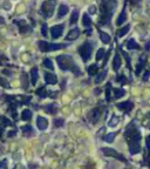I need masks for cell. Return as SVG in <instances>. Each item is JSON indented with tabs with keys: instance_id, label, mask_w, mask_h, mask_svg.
<instances>
[{
	"instance_id": "30bf717a",
	"label": "cell",
	"mask_w": 150,
	"mask_h": 169,
	"mask_svg": "<svg viewBox=\"0 0 150 169\" xmlns=\"http://www.w3.org/2000/svg\"><path fill=\"white\" fill-rule=\"evenodd\" d=\"M36 125H38V128L40 130H45L48 127V121L42 116H38V119H36Z\"/></svg>"
},
{
	"instance_id": "b9f144b4",
	"label": "cell",
	"mask_w": 150,
	"mask_h": 169,
	"mask_svg": "<svg viewBox=\"0 0 150 169\" xmlns=\"http://www.w3.org/2000/svg\"><path fill=\"white\" fill-rule=\"evenodd\" d=\"M149 76H150V72H145V73H144V76H143V80H144V81H148Z\"/></svg>"
},
{
	"instance_id": "d4e9b609",
	"label": "cell",
	"mask_w": 150,
	"mask_h": 169,
	"mask_svg": "<svg viewBox=\"0 0 150 169\" xmlns=\"http://www.w3.org/2000/svg\"><path fill=\"white\" fill-rule=\"evenodd\" d=\"M129 28H130V26H129V25H125L124 27L121 28V29L119 31V33H117V36H120V38H121V36L125 35V34L129 32Z\"/></svg>"
},
{
	"instance_id": "f546056e",
	"label": "cell",
	"mask_w": 150,
	"mask_h": 169,
	"mask_svg": "<svg viewBox=\"0 0 150 169\" xmlns=\"http://www.w3.org/2000/svg\"><path fill=\"white\" fill-rule=\"evenodd\" d=\"M36 94L39 95L40 97H45V96H47V92H46V89L44 87H41V88H39L36 91Z\"/></svg>"
},
{
	"instance_id": "f6af8a7d",
	"label": "cell",
	"mask_w": 150,
	"mask_h": 169,
	"mask_svg": "<svg viewBox=\"0 0 150 169\" xmlns=\"http://www.w3.org/2000/svg\"><path fill=\"white\" fill-rule=\"evenodd\" d=\"M147 146L148 147H150V135L147 137Z\"/></svg>"
},
{
	"instance_id": "277c9868",
	"label": "cell",
	"mask_w": 150,
	"mask_h": 169,
	"mask_svg": "<svg viewBox=\"0 0 150 169\" xmlns=\"http://www.w3.org/2000/svg\"><path fill=\"white\" fill-rule=\"evenodd\" d=\"M38 45H39L40 51H42V52H50V51L62 49V48L68 46L67 44H49L47 41H39Z\"/></svg>"
},
{
	"instance_id": "f35d334b",
	"label": "cell",
	"mask_w": 150,
	"mask_h": 169,
	"mask_svg": "<svg viewBox=\"0 0 150 169\" xmlns=\"http://www.w3.org/2000/svg\"><path fill=\"white\" fill-rule=\"evenodd\" d=\"M0 85H1V86H3V87H6V88H8V87H9L8 82H7V81H6V80H4L3 78H0Z\"/></svg>"
},
{
	"instance_id": "836d02e7",
	"label": "cell",
	"mask_w": 150,
	"mask_h": 169,
	"mask_svg": "<svg viewBox=\"0 0 150 169\" xmlns=\"http://www.w3.org/2000/svg\"><path fill=\"white\" fill-rule=\"evenodd\" d=\"M110 88H111V85L108 83L106 87V97H107V101H110Z\"/></svg>"
},
{
	"instance_id": "5bb4252c",
	"label": "cell",
	"mask_w": 150,
	"mask_h": 169,
	"mask_svg": "<svg viewBox=\"0 0 150 169\" xmlns=\"http://www.w3.org/2000/svg\"><path fill=\"white\" fill-rule=\"evenodd\" d=\"M127 48L128 49H140V45L135 41V39H130L127 42Z\"/></svg>"
},
{
	"instance_id": "9a60e30c",
	"label": "cell",
	"mask_w": 150,
	"mask_h": 169,
	"mask_svg": "<svg viewBox=\"0 0 150 169\" xmlns=\"http://www.w3.org/2000/svg\"><path fill=\"white\" fill-rule=\"evenodd\" d=\"M101 112L99 111V109H94V111H92V113H90V115H89V117H90V120H92V122H97V120H99V116H100Z\"/></svg>"
},
{
	"instance_id": "e575fe53",
	"label": "cell",
	"mask_w": 150,
	"mask_h": 169,
	"mask_svg": "<svg viewBox=\"0 0 150 169\" xmlns=\"http://www.w3.org/2000/svg\"><path fill=\"white\" fill-rule=\"evenodd\" d=\"M21 129H22V133H25V134H31L32 133V127L29 125L24 126Z\"/></svg>"
},
{
	"instance_id": "7c38bea8",
	"label": "cell",
	"mask_w": 150,
	"mask_h": 169,
	"mask_svg": "<svg viewBox=\"0 0 150 169\" xmlns=\"http://www.w3.org/2000/svg\"><path fill=\"white\" fill-rule=\"evenodd\" d=\"M45 80H46V83H48V85H55L58 82L56 75L52 74V73H46L45 74Z\"/></svg>"
},
{
	"instance_id": "f1b7e54d",
	"label": "cell",
	"mask_w": 150,
	"mask_h": 169,
	"mask_svg": "<svg viewBox=\"0 0 150 169\" xmlns=\"http://www.w3.org/2000/svg\"><path fill=\"white\" fill-rule=\"evenodd\" d=\"M120 51L122 52V55L124 56V59H125V61H127V66H128V68L130 69L131 68V66H130V59H129V55L127 54V53L124 52V51H122V48H120Z\"/></svg>"
},
{
	"instance_id": "8992f818",
	"label": "cell",
	"mask_w": 150,
	"mask_h": 169,
	"mask_svg": "<svg viewBox=\"0 0 150 169\" xmlns=\"http://www.w3.org/2000/svg\"><path fill=\"white\" fill-rule=\"evenodd\" d=\"M55 5H56V0H47V1H45L41 6L42 14H44L46 18H50L53 15Z\"/></svg>"
},
{
	"instance_id": "7dc6e473",
	"label": "cell",
	"mask_w": 150,
	"mask_h": 169,
	"mask_svg": "<svg viewBox=\"0 0 150 169\" xmlns=\"http://www.w3.org/2000/svg\"><path fill=\"white\" fill-rule=\"evenodd\" d=\"M148 163H149V166H150V150H149V155H148Z\"/></svg>"
},
{
	"instance_id": "5b68a950",
	"label": "cell",
	"mask_w": 150,
	"mask_h": 169,
	"mask_svg": "<svg viewBox=\"0 0 150 169\" xmlns=\"http://www.w3.org/2000/svg\"><path fill=\"white\" fill-rule=\"evenodd\" d=\"M92 52H93V45L90 44V42H84V44L79 48V53H80L81 58H82V60H83L84 62H87V61L90 59Z\"/></svg>"
},
{
	"instance_id": "c3c4849f",
	"label": "cell",
	"mask_w": 150,
	"mask_h": 169,
	"mask_svg": "<svg viewBox=\"0 0 150 169\" xmlns=\"http://www.w3.org/2000/svg\"><path fill=\"white\" fill-rule=\"evenodd\" d=\"M3 22H4V20L1 19V17H0V24H3Z\"/></svg>"
},
{
	"instance_id": "603a6c76",
	"label": "cell",
	"mask_w": 150,
	"mask_h": 169,
	"mask_svg": "<svg viewBox=\"0 0 150 169\" xmlns=\"http://www.w3.org/2000/svg\"><path fill=\"white\" fill-rule=\"evenodd\" d=\"M21 117H22V120L28 121V120L32 117V112L29 111V109H25V111L22 112V114H21Z\"/></svg>"
},
{
	"instance_id": "83f0119b",
	"label": "cell",
	"mask_w": 150,
	"mask_h": 169,
	"mask_svg": "<svg viewBox=\"0 0 150 169\" xmlns=\"http://www.w3.org/2000/svg\"><path fill=\"white\" fill-rule=\"evenodd\" d=\"M44 66L46 67V68H48V69H54V66H53V62H52V60H49V59H45L44 60Z\"/></svg>"
},
{
	"instance_id": "52a82bcc",
	"label": "cell",
	"mask_w": 150,
	"mask_h": 169,
	"mask_svg": "<svg viewBox=\"0 0 150 169\" xmlns=\"http://www.w3.org/2000/svg\"><path fill=\"white\" fill-rule=\"evenodd\" d=\"M102 152H103V154L107 155V156H114V157L117 158V160L123 161V162H127V160H125L124 156L121 155V154H119V153L115 152V150L110 149V148H102Z\"/></svg>"
},
{
	"instance_id": "ffe728a7",
	"label": "cell",
	"mask_w": 150,
	"mask_h": 169,
	"mask_svg": "<svg viewBox=\"0 0 150 169\" xmlns=\"http://www.w3.org/2000/svg\"><path fill=\"white\" fill-rule=\"evenodd\" d=\"M99 33H100V38H101L103 44H109V42H110V36H109L107 33H104L102 31H99Z\"/></svg>"
},
{
	"instance_id": "2e32d148",
	"label": "cell",
	"mask_w": 150,
	"mask_h": 169,
	"mask_svg": "<svg viewBox=\"0 0 150 169\" xmlns=\"http://www.w3.org/2000/svg\"><path fill=\"white\" fill-rule=\"evenodd\" d=\"M127 20V13H125V9L123 8V11L121 12V14L119 15V18H117V21H116V24L119 26H121L123 24V22Z\"/></svg>"
},
{
	"instance_id": "1f68e13d",
	"label": "cell",
	"mask_w": 150,
	"mask_h": 169,
	"mask_svg": "<svg viewBox=\"0 0 150 169\" xmlns=\"http://www.w3.org/2000/svg\"><path fill=\"white\" fill-rule=\"evenodd\" d=\"M104 54H106V51L103 49V48H100V49L97 51V53H96V60H101Z\"/></svg>"
},
{
	"instance_id": "9c48e42d",
	"label": "cell",
	"mask_w": 150,
	"mask_h": 169,
	"mask_svg": "<svg viewBox=\"0 0 150 169\" xmlns=\"http://www.w3.org/2000/svg\"><path fill=\"white\" fill-rule=\"evenodd\" d=\"M117 108L123 109L125 113H129L134 108V102H131V101H125V102H122V103H117Z\"/></svg>"
},
{
	"instance_id": "ba28073f",
	"label": "cell",
	"mask_w": 150,
	"mask_h": 169,
	"mask_svg": "<svg viewBox=\"0 0 150 169\" xmlns=\"http://www.w3.org/2000/svg\"><path fill=\"white\" fill-rule=\"evenodd\" d=\"M62 32H63V25H55L50 28V35L53 39H59L60 36L62 35Z\"/></svg>"
},
{
	"instance_id": "d6986e66",
	"label": "cell",
	"mask_w": 150,
	"mask_h": 169,
	"mask_svg": "<svg viewBox=\"0 0 150 169\" xmlns=\"http://www.w3.org/2000/svg\"><path fill=\"white\" fill-rule=\"evenodd\" d=\"M120 66H121V58H120V55H115L114 61H113V68H114V71L117 72Z\"/></svg>"
},
{
	"instance_id": "4316f807",
	"label": "cell",
	"mask_w": 150,
	"mask_h": 169,
	"mask_svg": "<svg viewBox=\"0 0 150 169\" xmlns=\"http://www.w3.org/2000/svg\"><path fill=\"white\" fill-rule=\"evenodd\" d=\"M115 136H116V134H115V133H109V134H107V135L104 136V139H103V140H104L106 142H108V143H110V142L114 141Z\"/></svg>"
},
{
	"instance_id": "74e56055",
	"label": "cell",
	"mask_w": 150,
	"mask_h": 169,
	"mask_svg": "<svg viewBox=\"0 0 150 169\" xmlns=\"http://www.w3.org/2000/svg\"><path fill=\"white\" fill-rule=\"evenodd\" d=\"M62 125H63V120L62 119H56L55 121H54V126H55V127H61Z\"/></svg>"
},
{
	"instance_id": "bcb514c9",
	"label": "cell",
	"mask_w": 150,
	"mask_h": 169,
	"mask_svg": "<svg viewBox=\"0 0 150 169\" xmlns=\"http://www.w3.org/2000/svg\"><path fill=\"white\" fill-rule=\"evenodd\" d=\"M149 48H150V42H147V46H145V49H149Z\"/></svg>"
},
{
	"instance_id": "cb8c5ba5",
	"label": "cell",
	"mask_w": 150,
	"mask_h": 169,
	"mask_svg": "<svg viewBox=\"0 0 150 169\" xmlns=\"http://www.w3.org/2000/svg\"><path fill=\"white\" fill-rule=\"evenodd\" d=\"M124 94H125V92L123 91L122 88H114V95H115V97H116V99L122 97Z\"/></svg>"
},
{
	"instance_id": "d590c367",
	"label": "cell",
	"mask_w": 150,
	"mask_h": 169,
	"mask_svg": "<svg viewBox=\"0 0 150 169\" xmlns=\"http://www.w3.org/2000/svg\"><path fill=\"white\" fill-rule=\"evenodd\" d=\"M47 111H48V113H50V114H54V113H56V108H55V106L54 105H49L47 107Z\"/></svg>"
},
{
	"instance_id": "ee69618b",
	"label": "cell",
	"mask_w": 150,
	"mask_h": 169,
	"mask_svg": "<svg viewBox=\"0 0 150 169\" xmlns=\"http://www.w3.org/2000/svg\"><path fill=\"white\" fill-rule=\"evenodd\" d=\"M140 1H141V0H130L131 5H137V4H138Z\"/></svg>"
},
{
	"instance_id": "3957f363",
	"label": "cell",
	"mask_w": 150,
	"mask_h": 169,
	"mask_svg": "<svg viewBox=\"0 0 150 169\" xmlns=\"http://www.w3.org/2000/svg\"><path fill=\"white\" fill-rule=\"evenodd\" d=\"M129 140H128V143H129V152H130L131 155H134V154H137V153L141 150V144H140V142H141V133H140L138 130H136L134 134H131V135L128 136Z\"/></svg>"
},
{
	"instance_id": "7bdbcfd3",
	"label": "cell",
	"mask_w": 150,
	"mask_h": 169,
	"mask_svg": "<svg viewBox=\"0 0 150 169\" xmlns=\"http://www.w3.org/2000/svg\"><path fill=\"white\" fill-rule=\"evenodd\" d=\"M7 166V162L6 161H3V162H0V168H4V167Z\"/></svg>"
},
{
	"instance_id": "ab89813d",
	"label": "cell",
	"mask_w": 150,
	"mask_h": 169,
	"mask_svg": "<svg viewBox=\"0 0 150 169\" xmlns=\"http://www.w3.org/2000/svg\"><path fill=\"white\" fill-rule=\"evenodd\" d=\"M88 12L90 14H95L96 13V7H95L94 5H92V6H89V8H88Z\"/></svg>"
},
{
	"instance_id": "44dd1931",
	"label": "cell",
	"mask_w": 150,
	"mask_h": 169,
	"mask_svg": "<svg viewBox=\"0 0 150 169\" xmlns=\"http://www.w3.org/2000/svg\"><path fill=\"white\" fill-rule=\"evenodd\" d=\"M82 24H83L84 27H90L92 26V19L89 18L88 14H83V17H82Z\"/></svg>"
},
{
	"instance_id": "8fae6325",
	"label": "cell",
	"mask_w": 150,
	"mask_h": 169,
	"mask_svg": "<svg viewBox=\"0 0 150 169\" xmlns=\"http://www.w3.org/2000/svg\"><path fill=\"white\" fill-rule=\"evenodd\" d=\"M79 35H80V29L76 27V28H73L72 31H69V33L67 34L66 39L67 40H75L79 38Z\"/></svg>"
},
{
	"instance_id": "7402d4cb",
	"label": "cell",
	"mask_w": 150,
	"mask_h": 169,
	"mask_svg": "<svg viewBox=\"0 0 150 169\" xmlns=\"http://www.w3.org/2000/svg\"><path fill=\"white\" fill-rule=\"evenodd\" d=\"M78 19H79V11H78V9H74V11L72 12V17H70L69 24H70V25H74L75 22L78 21Z\"/></svg>"
},
{
	"instance_id": "e0dca14e",
	"label": "cell",
	"mask_w": 150,
	"mask_h": 169,
	"mask_svg": "<svg viewBox=\"0 0 150 169\" xmlns=\"http://www.w3.org/2000/svg\"><path fill=\"white\" fill-rule=\"evenodd\" d=\"M67 13H68V6H66V5H60V7H59L58 17H59V18H62L63 15H66Z\"/></svg>"
},
{
	"instance_id": "8d00e7d4",
	"label": "cell",
	"mask_w": 150,
	"mask_h": 169,
	"mask_svg": "<svg viewBox=\"0 0 150 169\" xmlns=\"http://www.w3.org/2000/svg\"><path fill=\"white\" fill-rule=\"evenodd\" d=\"M117 80L120 81L121 85H125V83H127V78H125L124 75H120L119 78H117Z\"/></svg>"
},
{
	"instance_id": "7a4b0ae2",
	"label": "cell",
	"mask_w": 150,
	"mask_h": 169,
	"mask_svg": "<svg viewBox=\"0 0 150 169\" xmlns=\"http://www.w3.org/2000/svg\"><path fill=\"white\" fill-rule=\"evenodd\" d=\"M56 61L59 64V67L62 71H70V72L75 73L76 75H80L81 72L79 69V67L76 66L75 61L70 55H59L56 58Z\"/></svg>"
},
{
	"instance_id": "ac0fdd59",
	"label": "cell",
	"mask_w": 150,
	"mask_h": 169,
	"mask_svg": "<svg viewBox=\"0 0 150 169\" xmlns=\"http://www.w3.org/2000/svg\"><path fill=\"white\" fill-rule=\"evenodd\" d=\"M38 68L36 67H33L32 68V71H31V81H32V83H35L36 82V80H38Z\"/></svg>"
},
{
	"instance_id": "d6a6232c",
	"label": "cell",
	"mask_w": 150,
	"mask_h": 169,
	"mask_svg": "<svg viewBox=\"0 0 150 169\" xmlns=\"http://www.w3.org/2000/svg\"><path fill=\"white\" fill-rule=\"evenodd\" d=\"M119 123V117H116V116H113L111 117V120L109 121V127H115V126Z\"/></svg>"
},
{
	"instance_id": "6da1fadb",
	"label": "cell",
	"mask_w": 150,
	"mask_h": 169,
	"mask_svg": "<svg viewBox=\"0 0 150 169\" xmlns=\"http://www.w3.org/2000/svg\"><path fill=\"white\" fill-rule=\"evenodd\" d=\"M116 5L117 0H102L101 1V11H102V15H101L100 20L101 25H106L110 21V18L114 13Z\"/></svg>"
},
{
	"instance_id": "4dcf8cb0",
	"label": "cell",
	"mask_w": 150,
	"mask_h": 169,
	"mask_svg": "<svg viewBox=\"0 0 150 169\" xmlns=\"http://www.w3.org/2000/svg\"><path fill=\"white\" fill-rule=\"evenodd\" d=\"M106 76H107V71H103L102 73H100V75H99V76L96 78V80H95V81H96V83H100L103 79L106 78Z\"/></svg>"
},
{
	"instance_id": "4fadbf2b",
	"label": "cell",
	"mask_w": 150,
	"mask_h": 169,
	"mask_svg": "<svg viewBox=\"0 0 150 169\" xmlns=\"http://www.w3.org/2000/svg\"><path fill=\"white\" fill-rule=\"evenodd\" d=\"M145 60H147V55H142L141 58H140V60H138V65H137L136 71H135L137 75H140L141 71L143 69V67H144V62H145Z\"/></svg>"
},
{
	"instance_id": "484cf974",
	"label": "cell",
	"mask_w": 150,
	"mask_h": 169,
	"mask_svg": "<svg viewBox=\"0 0 150 169\" xmlns=\"http://www.w3.org/2000/svg\"><path fill=\"white\" fill-rule=\"evenodd\" d=\"M97 68H99V66H97L96 64H94V65H92L90 67H88V74L89 75H94V74H96V72H97Z\"/></svg>"
},
{
	"instance_id": "60d3db41",
	"label": "cell",
	"mask_w": 150,
	"mask_h": 169,
	"mask_svg": "<svg viewBox=\"0 0 150 169\" xmlns=\"http://www.w3.org/2000/svg\"><path fill=\"white\" fill-rule=\"evenodd\" d=\"M41 33H42V35H44V36L47 35V26L45 25V24L42 25V27H41Z\"/></svg>"
}]
</instances>
